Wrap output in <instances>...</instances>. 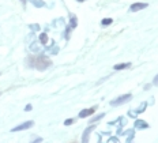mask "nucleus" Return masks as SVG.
Wrapping results in <instances>:
<instances>
[{"mask_svg": "<svg viewBox=\"0 0 158 143\" xmlns=\"http://www.w3.org/2000/svg\"><path fill=\"white\" fill-rule=\"evenodd\" d=\"M95 127H97V125H95L94 123H91V125H89V127L85 129V131H83V136H82V142H83V143L89 142V136H90V134L95 129Z\"/></svg>", "mask_w": 158, "mask_h": 143, "instance_id": "20e7f679", "label": "nucleus"}, {"mask_svg": "<svg viewBox=\"0 0 158 143\" xmlns=\"http://www.w3.org/2000/svg\"><path fill=\"white\" fill-rule=\"evenodd\" d=\"M72 123H74V119H67V120H64V125H71Z\"/></svg>", "mask_w": 158, "mask_h": 143, "instance_id": "6ab92c4d", "label": "nucleus"}, {"mask_svg": "<svg viewBox=\"0 0 158 143\" xmlns=\"http://www.w3.org/2000/svg\"><path fill=\"white\" fill-rule=\"evenodd\" d=\"M78 3H83V2H86V0H77Z\"/></svg>", "mask_w": 158, "mask_h": 143, "instance_id": "393cba45", "label": "nucleus"}, {"mask_svg": "<svg viewBox=\"0 0 158 143\" xmlns=\"http://www.w3.org/2000/svg\"><path fill=\"white\" fill-rule=\"evenodd\" d=\"M33 125H34V121H33V120H27V121L22 123V124L16 125V127H14V128H11V132H19V131H25V129H29V128H31Z\"/></svg>", "mask_w": 158, "mask_h": 143, "instance_id": "7ed1b4c3", "label": "nucleus"}, {"mask_svg": "<svg viewBox=\"0 0 158 143\" xmlns=\"http://www.w3.org/2000/svg\"><path fill=\"white\" fill-rule=\"evenodd\" d=\"M131 99H132V94H131V93H127V94L118 95L117 98L112 99V101H110V105H112V106H118V105H123V104H126V102L131 101Z\"/></svg>", "mask_w": 158, "mask_h": 143, "instance_id": "f03ea898", "label": "nucleus"}, {"mask_svg": "<svg viewBox=\"0 0 158 143\" xmlns=\"http://www.w3.org/2000/svg\"><path fill=\"white\" fill-rule=\"evenodd\" d=\"M68 26H70L71 29H75L78 26V19H77V16H75V15L70 16V25H68Z\"/></svg>", "mask_w": 158, "mask_h": 143, "instance_id": "9b49d317", "label": "nucleus"}, {"mask_svg": "<svg viewBox=\"0 0 158 143\" xmlns=\"http://www.w3.org/2000/svg\"><path fill=\"white\" fill-rule=\"evenodd\" d=\"M27 65L31 68H37L38 71H45L48 67L52 65V60L47 55H38V56H29L27 57Z\"/></svg>", "mask_w": 158, "mask_h": 143, "instance_id": "f257e3e1", "label": "nucleus"}, {"mask_svg": "<svg viewBox=\"0 0 158 143\" xmlns=\"http://www.w3.org/2000/svg\"><path fill=\"white\" fill-rule=\"evenodd\" d=\"M134 128L136 129H146V128H149V123H146L144 120H135L134 123Z\"/></svg>", "mask_w": 158, "mask_h": 143, "instance_id": "0eeeda50", "label": "nucleus"}, {"mask_svg": "<svg viewBox=\"0 0 158 143\" xmlns=\"http://www.w3.org/2000/svg\"><path fill=\"white\" fill-rule=\"evenodd\" d=\"M71 30H72V29L70 27V26H67V29H65V32H64V37H65V40L70 38V33H71Z\"/></svg>", "mask_w": 158, "mask_h": 143, "instance_id": "f3484780", "label": "nucleus"}, {"mask_svg": "<svg viewBox=\"0 0 158 143\" xmlns=\"http://www.w3.org/2000/svg\"><path fill=\"white\" fill-rule=\"evenodd\" d=\"M153 85H154V86H158V74L154 76V79H153Z\"/></svg>", "mask_w": 158, "mask_h": 143, "instance_id": "412c9836", "label": "nucleus"}, {"mask_svg": "<svg viewBox=\"0 0 158 143\" xmlns=\"http://www.w3.org/2000/svg\"><path fill=\"white\" fill-rule=\"evenodd\" d=\"M33 142H42V138H35Z\"/></svg>", "mask_w": 158, "mask_h": 143, "instance_id": "5701e85b", "label": "nucleus"}, {"mask_svg": "<svg viewBox=\"0 0 158 143\" xmlns=\"http://www.w3.org/2000/svg\"><path fill=\"white\" fill-rule=\"evenodd\" d=\"M19 2H22V4H26V3H27V0H19Z\"/></svg>", "mask_w": 158, "mask_h": 143, "instance_id": "b1692460", "label": "nucleus"}, {"mask_svg": "<svg viewBox=\"0 0 158 143\" xmlns=\"http://www.w3.org/2000/svg\"><path fill=\"white\" fill-rule=\"evenodd\" d=\"M108 142H118V138L117 136H110V138L108 139Z\"/></svg>", "mask_w": 158, "mask_h": 143, "instance_id": "aec40b11", "label": "nucleus"}, {"mask_svg": "<svg viewBox=\"0 0 158 143\" xmlns=\"http://www.w3.org/2000/svg\"><path fill=\"white\" fill-rule=\"evenodd\" d=\"M113 23V19L112 18H104L102 21H101V26H104V27H106V26H109Z\"/></svg>", "mask_w": 158, "mask_h": 143, "instance_id": "2eb2a0df", "label": "nucleus"}, {"mask_svg": "<svg viewBox=\"0 0 158 143\" xmlns=\"http://www.w3.org/2000/svg\"><path fill=\"white\" fill-rule=\"evenodd\" d=\"M135 132H136V129H135V128L124 131V135H127V142H132V141H134V138H135Z\"/></svg>", "mask_w": 158, "mask_h": 143, "instance_id": "1a4fd4ad", "label": "nucleus"}, {"mask_svg": "<svg viewBox=\"0 0 158 143\" xmlns=\"http://www.w3.org/2000/svg\"><path fill=\"white\" fill-rule=\"evenodd\" d=\"M0 94H2V93H0Z\"/></svg>", "mask_w": 158, "mask_h": 143, "instance_id": "bb28decb", "label": "nucleus"}, {"mask_svg": "<svg viewBox=\"0 0 158 143\" xmlns=\"http://www.w3.org/2000/svg\"><path fill=\"white\" fill-rule=\"evenodd\" d=\"M29 2H31L33 6H34V7H37V8H41V7H44V6H45V3L42 2V0H29Z\"/></svg>", "mask_w": 158, "mask_h": 143, "instance_id": "ddd939ff", "label": "nucleus"}, {"mask_svg": "<svg viewBox=\"0 0 158 143\" xmlns=\"http://www.w3.org/2000/svg\"><path fill=\"white\" fill-rule=\"evenodd\" d=\"M147 7H149L147 3H134V4H131L130 11L131 12H138V11H142V10L147 8Z\"/></svg>", "mask_w": 158, "mask_h": 143, "instance_id": "39448f33", "label": "nucleus"}, {"mask_svg": "<svg viewBox=\"0 0 158 143\" xmlns=\"http://www.w3.org/2000/svg\"><path fill=\"white\" fill-rule=\"evenodd\" d=\"M146 109H147V102H142V104L139 105V108L135 109V115H140V113H143Z\"/></svg>", "mask_w": 158, "mask_h": 143, "instance_id": "9d476101", "label": "nucleus"}, {"mask_svg": "<svg viewBox=\"0 0 158 143\" xmlns=\"http://www.w3.org/2000/svg\"><path fill=\"white\" fill-rule=\"evenodd\" d=\"M30 29L34 32H38L40 30V25H37V23H34V25H30Z\"/></svg>", "mask_w": 158, "mask_h": 143, "instance_id": "a211bd4d", "label": "nucleus"}, {"mask_svg": "<svg viewBox=\"0 0 158 143\" xmlns=\"http://www.w3.org/2000/svg\"><path fill=\"white\" fill-rule=\"evenodd\" d=\"M104 117H105V113H100V115H95L94 117H91L90 124H91V123H97V121H100L101 119H104Z\"/></svg>", "mask_w": 158, "mask_h": 143, "instance_id": "4468645a", "label": "nucleus"}, {"mask_svg": "<svg viewBox=\"0 0 158 143\" xmlns=\"http://www.w3.org/2000/svg\"><path fill=\"white\" fill-rule=\"evenodd\" d=\"M30 51L31 52H40L41 51V48H40V45L37 44V42H33V44L30 45Z\"/></svg>", "mask_w": 158, "mask_h": 143, "instance_id": "dca6fc26", "label": "nucleus"}, {"mask_svg": "<svg viewBox=\"0 0 158 143\" xmlns=\"http://www.w3.org/2000/svg\"><path fill=\"white\" fill-rule=\"evenodd\" d=\"M131 65H132L131 63H120V64L113 65V69H114V71H121V69H127V68H130Z\"/></svg>", "mask_w": 158, "mask_h": 143, "instance_id": "6e6552de", "label": "nucleus"}, {"mask_svg": "<svg viewBox=\"0 0 158 143\" xmlns=\"http://www.w3.org/2000/svg\"><path fill=\"white\" fill-rule=\"evenodd\" d=\"M38 40H40V42H41L42 45H47L48 44V34H47V33H41V34H40V37H38Z\"/></svg>", "mask_w": 158, "mask_h": 143, "instance_id": "f8f14e48", "label": "nucleus"}, {"mask_svg": "<svg viewBox=\"0 0 158 143\" xmlns=\"http://www.w3.org/2000/svg\"><path fill=\"white\" fill-rule=\"evenodd\" d=\"M95 109H97V106H93V108H89V109H82L79 112V119H86L89 116H91L95 112Z\"/></svg>", "mask_w": 158, "mask_h": 143, "instance_id": "423d86ee", "label": "nucleus"}, {"mask_svg": "<svg viewBox=\"0 0 158 143\" xmlns=\"http://www.w3.org/2000/svg\"><path fill=\"white\" fill-rule=\"evenodd\" d=\"M0 75H2V72H0Z\"/></svg>", "mask_w": 158, "mask_h": 143, "instance_id": "a878e982", "label": "nucleus"}, {"mask_svg": "<svg viewBox=\"0 0 158 143\" xmlns=\"http://www.w3.org/2000/svg\"><path fill=\"white\" fill-rule=\"evenodd\" d=\"M31 109H33V106H31L30 104H29V105H26V106H25V112H30V111H31Z\"/></svg>", "mask_w": 158, "mask_h": 143, "instance_id": "4be33fe9", "label": "nucleus"}]
</instances>
